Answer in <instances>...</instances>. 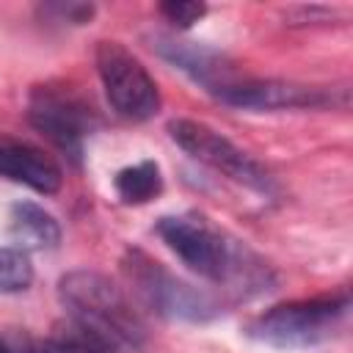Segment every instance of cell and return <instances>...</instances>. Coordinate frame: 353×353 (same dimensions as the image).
Instances as JSON below:
<instances>
[{"label": "cell", "mask_w": 353, "mask_h": 353, "mask_svg": "<svg viewBox=\"0 0 353 353\" xmlns=\"http://www.w3.org/2000/svg\"><path fill=\"white\" fill-rule=\"evenodd\" d=\"M74 336L91 353H141L146 328L116 281L97 270H72L58 281Z\"/></svg>", "instance_id": "1"}, {"label": "cell", "mask_w": 353, "mask_h": 353, "mask_svg": "<svg viewBox=\"0 0 353 353\" xmlns=\"http://www.w3.org/2000/svg\"><path fill=\"white\" fill-rule=\"evenodd\" d=\"M160 240L199 276L234 287L262 290L268 284V268L240 243L215 229L204 215H163L157 221Z\"/></svg>", "instance_id": "2"}, {"label": "cell", "mask_w": 353, "mask_h": 353, "mask_svg": "<svg viewBox=\"0 0 353 353\" xmlns=\"http://www.w3.org/2000/svg\"><path fill=\"white\" fill-rule=\"evenodd\" d=\"M347 309V292L281 303L251 320L248 336L273 347H312L336 334Z\"/></svg>", "instance_id": "3"}, {"label": "cell", "mask_w": 353, "mask_h": 353, "mask_svg": "<svg viewBox=\"0 0 353 353\" xmlns=\"http://www.w3.org/2000/svg\"><path fill=\"white\" fill-rule=\"evenodd\" d=\"M94 58H97V72H99L105 97L119 116L130 121H146L157 116L160 110L157 83L124 44L99 41Z\"/></svg>", "instance_id": "4"}, {"label": "cell", "mask_w": 353, "mask_h": 353, "mask_svg": "<svg viewBox=\"0 0 353 353\" xmlns=\"http://www.w3.org/2000/svg\"><path fill=\"white\" fill-rule=\"evenodd\" d=\"M124 270H127L130 281L135 284L138 295L149 303V309H154L157 314H163L168 320L207 323L218 314V303L207 292L185 284L171 270H165L160 262L149 259L141 251L127 254Z\"/></svg>", "instance_id": "5"}, {"label": "cell", "mask_w": 353, "mask_h": 353, "mask_svg": "<svg viewBox=\"0 0 353 353\" xmlns=\"http://www.w3.org/2000/svg\"><path fill=\"white\" fill-rule=\"evenodd\" d=\"M168 132H171L174 143L179 149H185L193 160L226 174L229 179H234L251 190H259V193L273 190L268 171L251 154H245L240 146H234L226 135L212 130L210 124L193 121V119H174V121H168Z\"/></svg>", "instance_id": "6"}, {"label": "cell", "mask_w": 353, "mask_h": 353, "mask_svg": "<svg viewBox=\"0 0 353 353\" xmlns=\"http://www.w3.org/2000/svg\"><path fill=\"white\" fill-rule=\"evenodd\" d=\"M28 119L41 135H47L74 163H80L83 141L91 135L97 124L91 108H85L77 97L50 88V85H41L30 94Z\"/></svg>", "instance_id": "7"}, {"label": "cell", "mask_w": 353, "mask_h": 353, "mask_svg": "<svg viewBox=\"0 0 353 353\" xmlns=\"http://www.w3.org/2000/svg\"><path fill=\"white\" fill-rule=\"evenodd\" d=\"M215 97L223 105L243 110H292V108H317L325 102L320 88L287 83V80H226L215 88Z\"/></svg>", "instance_id": "8"}, {"label": "cell", "mask_w": 353, "mask_h": 353, "mask_svg": "<svg viewBox=\"0 0 353 353\" xmlns=\"http://www.w3.org/2000/svg\"><path fill=\"white\" fill-rule=\"evenodd\" d=\"M0 176L25 185L41 196H52L63 185L61 165L39 146L0 135Z\"/></svg>", "instance_id": "9"}, {"label": "cell", "mask_w": 353, "mask_h": 353, "mask_svg": "<svg viewBox=\"0 0 353 353\" xmlns=\"http://www.w3.org/2000/svg\"><path fill=\"white\" fill-rule=\"evenodd\" d=\"M8 234L14 240V248L22 251H50L61 243V226L58 221L33 201H17L8 212Z\"/></svg>", "instance_id": "10"}, {"label": "cell", "mask_w": 353, "mask_h": 353, "mask_svg": "<svg viewBox=\"0 0 353 353\" xmlns=\"http://www.w3.org/2000/svg\"><path fill=\"white\" fill-rule=\"evenodd\" d=\"M160 55L165 61H171L174 66H179L182 72H188L196 83L207 85L210 91H215L218 85L226 83L223 77V55H218L215 50L199 47V44H188V41H160L157 44Z\"/></svg>", "instance_id": "11"}, {"label": "cell", "mask_w": 353, "mask_h": 353, "mask_svg": "<svg viewBox=\"0 0 353 353\" xmlns=\"http://www.w3.org/2000/svg\"><path fill=\"white\" fill-rule=\"evenodd\" d=\"M113 188L124 204H146L163 193L160 165L154 160H141L135 165H127L113 176Z\"/></svg>", "instance_id": "12"}, {"label": "cell", "mask_w": 353, "mask_h": 353, "mask_svg": "<svg viewBox=\"0 0 353 353\" xmlns=\"http://www.w3.org/2000/svg\"><path fill=\"white\" fill-rule=\"evenodd\" d=\"M33 284V265L28 251L0 245V292H22Z\"/></svg>", "instance_id": "13"}, {"label": "cell", "mask_w": 353, "mask_h": 353, "mask_svg": "<svg viewBox=\"0 0 353 353\" xmlns=\"http://www.w3.org/2000/svg\"><path fill=\"white\" fill-rule=\"evenodd\" d=\"M160 14L171 22V25H176V28H190V25H196L204 14H207V3H196V0H168V3H160Z\"/></svg>", "instance_id": "14"}, {"label": "cell", "mask_w": 353, "mask_h": 353, "mask_svg": "<svg viewBox=\"0 0 353 353\" xmlns=\"http://www.w3.org/2000/svg\"><path fill=\"white\" fill-rule=\"evenodd\" d=\"M44 14H55L58 22H72V25H83L94 17V6L91 3H52L44 6Z\"/></svg>", "instance_id": "15"}, {"label": "cell", "mask_w": 353, "mask_h": 353, "mask_svg": "<svg viewBox=\"0 0 353 353\" xmlns=\"http://www.w3.org/2000/svg\"><path fill=\"white\" fill-rule=\"evenodd\" d=\"M11 353H74V350L63 342L47 339V342H28V345H22L19 350H11Z\"/></svg>", "instance_id": "16"}, {"label": "cell", "mask_w": 353, "mask_h": 353, "mask_svg": "<svg viewBox=\"0 0 353 353\" xmlns=\"http://www.w3.org/2000/svg\"><path fill=\"white\" fill-rule=\"evenodd\" d=\"M0 353H11V347H8V345H6L3 339H0Z\"/></svg>", "instance_id": "17"}]
</instances>
